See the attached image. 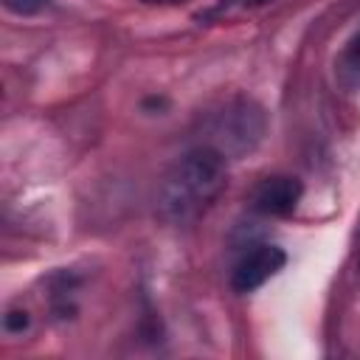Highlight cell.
<instances>
[{
    "label": "cell",
    "mask_w": 360,
    "mask_h": 360,
    "mask_svg": "<svg viewBox=\"0 0 360 360\" xmlns=\"http://www.w3.org/2000/svg\"><path fill=\"white\" fill-rule=\"evenodd\" d=\"M228 186V158L202 143L186 152L163 177L158 191V211L166 222L186 225L200 219Z\"/></svg>",
    "instance_id": "1"
},
{
    "label": "cell",
    "mask_w": 360,
    "mask_h": 360,
    "mask_svg": "<svg viewBox=\"0 0 360 360\" xmlns=\"http://www.w3.org/2000/svg\"><path fill=\"white\" fill-rule=\"evenodd\" d=\"M208 129L214 135V141L208 146H214L225 158L242 155V152H250L262 141V135H264V112L250 98H233L219 112L211 115V127Z\"/></svg>",
    "instance_id": "2"
},
{
    "label": "cell",
    "mask_w": 360,
    "mask_h": 360,
    "mask_svg": "<svg viewBox=\"0 0 360 360\" xmlns=\"http://www.w3.org/2000/svg\"><path fill=\"white\" fill-rule=\"evenodd\" d=\"M287 256L281 248L276 245H256L250 248L231 270V287L236 292H253L256 287H262L267 278H273L281 267H284Z\"/></svg>",
    "instance_id": "3"
},
{
    "label": "cell",
    "mask_w": 360,
    "mask_h": 360,
    "mask_svg": "<svg viewBox=\"0 0 360 360\" xmlns=\"http://www.w3.org/2000/svg\"><path fill=\"white\" fill-rule=\"evenodd\" d=\"M301 194H304V186L298 177L270 174L256 183V188L250 194V205H253V211H259L264 217H287L298 208Z\"/></svg>",
    "instance_id": "4"
},
{
    "label": "cell",
    "mask_w": 360,
    "mask_h": 360,
    "mask_svg": "<svg viewBox=\"0 0 360 360\" xmlns=\"http://www.w3.org/2000/svg\"><path fill=\"white\" fill-rule=\"evenodd\" d=\"M338 73L343 82L360 84V31H354V37L346 42V48L338 59Z\"/></svg>",
    "instance_id": "5"
},
{
    "label": "cell",
    "mask_w": 360,
    "mask_h": 360,
    "mask_svg": "<svg viewBox=\"0 0 360 360\" xmlns=\"http://www.w3.org/2000/svg\"><path fill=\"white\" fill-rule=\"evenodd\" d=\"M48 0H3V6L14 14H37L39 8H45Z\"/></svg>",
    "instance_id": "6"
},
{
    "label": "cell",
    "mask_w": 360,
    "mask_h": 360,
    "mask_svg": "<svg viewBox=\"0 0 360 360\" xmlns=\"http://www.w3.org/2000/svg\"><path fill=\"white\" fill-rule=\"evenodd\" d=\"M28 326V312H20V309H11L6 315V329L8 332H22Z\"/></svg>",
    "instance_id": "7"
},
{
    "label": "cell",
    "mask_w": 360,
    "mask_h": 360,
    "mask_svg": "<svg viewBox=\"0 0 360 360\" xmlns=\"http://www.w3.org/2000/svg\"><path fill=\"white\" fill-rule=\"evenodd\" d=\"M146 3H177V0H146Z\"/></svg>",
    "instance_id": "8"
},
{
    "label": "cell",
    "mask_w": 360,
    "mask_h": 360,
    "mask_svg": "<svg viewBox=\"0 0 360 360\" xmlns=\"http://www.w3.org/2000/svg\"><path fill=\"white\" fill-rule=\"evenodd\" d=\"M357 270H360V242H357Z\"/></svg>",
    "instance_id": "9"
}]
</instances>
